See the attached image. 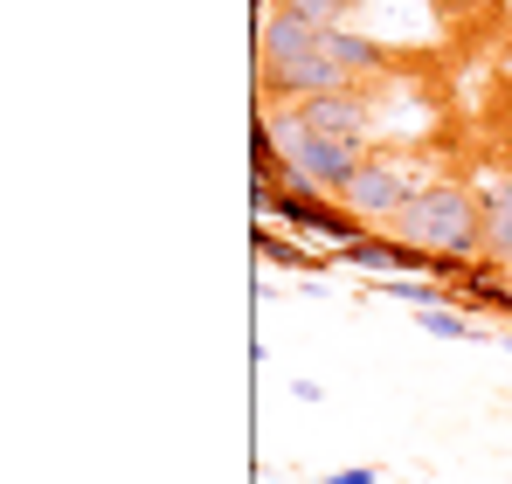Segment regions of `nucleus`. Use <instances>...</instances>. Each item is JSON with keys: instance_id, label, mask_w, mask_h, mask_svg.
Segmentation results:
<instances>
[{"instance_id": "1", "label": "nucleus", "mask_w": 512, "mask_h": 484, "mask_svg": "<svg viewBox=\"0 0 512 484\" xmlns=\"http://www.w3.org/2000/svg\"><path fill=\"white\" fill-rule=\"evenodd\" d=\"M395 236H402V242H423V249H436V256H485L478 187H464V180H429L423 194L402 208Z\"/></svg>"}, {"instance_id": "2", "label": "nucleus", "mask_w": 512, "mask_h": 484, "mask_svg": "<svg viewBox=\"0 0 512 484\" xmlns=\"http://www.w3.org/2000/svg\"><path fill=\"white\" fill-rule=\"evenodd\" d=\"M277 118V153L298 180H312L319 194H346V180L367 166V146H346V139H326V132H305L298 111H270Z\"/></svg>"}, {"instance_id": "3", "label": "nucleus", "mask_w": 512, "mask_h": 484, "mask_svg": "<svg viewBox=\"0 0 512 484\" xmlns=\"http://www.w3.org/2000/svg\"><path fill=\"white\" fill-rule=\"evenodd\" d=\"M270 222L291 229V236H305V242H326V249H340V242H353L367 229L340 194H319V187L298 180V173H284V187H277V201H270Z\"/></svg>"}, {"instance_id": "4", "label": "nucleus", "mask_w": 512, "mask_h": 484, "mask_svg": "<svg viewBox=\"0 0 512 484\" xmlns=\"http://www.w3.org/2000/svg\"><path fill=\"white\" fill-rule=\"evenodd\" d=\"M423 187H429V180H416V173H409L402 160H381V153H367V166L346 180L340 201L353 208V215H360V222H367V229H395V222H402V208H409Z\"/></svg>"}, {"instance_id": "5", "label": "nucleus", "mask_w": 512, "mask_h": 484, "mask_svg": "<svg viewBox=\"0 0 512 484\" xmlns=\"http://www.w3.org/2000/svg\"><path fill=\"white\" fill-rule=\"evenodd\" d=\"M291 111H298L305 132H326V139H346V146H367V132H374V104L360 90H326V97L291 104Z\"/></svg>"}, {"instance_id": "6", "label": "nucleus", "mask_w": 512, "mask_h": 484, "mask_svg": "<svg viewBox=\"0 0 512 484\" xmlns=\"http://www.w3.org/2000/svg\"><path fill=\"white\" fill-rule=\"evenodd\" d=\"M319 35H326V28H312V21H305V14H291V7L256 14V63H263V77H270V70H284V63H298Z\"/></svg>"}, {"instance_id": "7", "label": "nucleus", "mask_w": 512, "mask_h": 484, "mask_svg": "<svg viewBox=\"0 0 512 484\" xmlns=\"http://www.w3.org/2000/svg\"><path fill=\"white\" fill-rule=\"evenodd\" d=\"M326 49H333V63H340L353 83L388 77V70H395V56H388L374 35H360V28H326Z\"/></svg>"}, {"instance_id": "8", "label": "nucleus", "mask_w": 512, "mask_h": 484, "mask_svg": "<svg viewBox=\"0 0 512 484\" xmlns=\"http://www.w3.org/2000/svg\"><path fill=\"white\" fill-rule=\"evenodd\" d=\"M478 215H485V256L512 263V173L478 187Z\"/></svg>"}, {"instance_id": "9", "label": "nucleus", "mask_w": 512, "mask_h": 484, "mask_svg": "<svg viewBox=\"0 0 512 484\" xmlns=\"http://www.w3.org/2000/svg\"><path fill=\"white\" fill-rule=\"evenodd\" d=\"M250 242H256V256H263V263L298 270V277H319V256H312V249H298L305 236H291V229H277V222H256Z\"/></svg>"}, {"instance_id": "10", "label": "nucleus", "mask_w": 512, "mask_h": 484, "mask_svg": "<svg viewBox=\"0 0 512 484\" xmlns=\"http://www.w3.org/2000/svg\"><path fill=\"white\" fill-rule=\"evenodd\" d=\"M333 263H346V270H374V277H388L395 270V229L381 236V229H360L353 242H340L333 249Z\"/></svg>"}, {"instance_id": "11", "label": "nucleus", "mask_w": 512, "mask_h": 484, "mask_svg": "<svg viewBox=\"0 0 512 484\" xmlns=\"http://www.w3.org/2000/svg\"><path fill=\"white\" fill-rule=\"evenodd\" d=\"M416 319H423V332H436V339H478V319L457 312V305H429V312H416Z\"/></svg>"}, {"instance_id": "12", "label": "nucleus", "mask_w": 512, "mask_h": 484, "mask_svg": "<svg viewBox=\"0 0 512 484\" xmlns=\"http://www.w3.org/2000/svg\"><path fill=\"white\" fill-rule=\"evenodd\" d=\"M277 7H291V14H305L312 28H346V7H340V0H277Z\"/></svg>"}, {"instance_id": "13", "label": "nucleus", "mask_w": 512, "mask_h": 484, "mask_svg": "<svg viewBox=\"0 0 512 484\" xmlns=\"http://www.w3.org/2000/svg\"><path fill=\"white\" fill-rule=\"evenodd\" d=\"M326 484H381V471H374V464H346V471H333Z\"/></svg>"}, {"instance_id": "14", "label": "nucleus", "mask_w": 512, "mask_h": 484, "mask_svg": "<svg viewBox=\"0 0 512 484\" xmlns=\"http://www.w3.org/2000/svg\"><path fill=\"white\" fill-rule=\"evenodd\" d=\"M340 7H346V14H353V7H360V0H340Z\"/></svg>"}, {"instance_id": "15", "label": "nucleus", "mask_w": 512, "mask_h": 484, "mask_svg": "<svg viewBox=\"0 0 512 484\" xmlns=\"http://www.w3.org/2000/svg\"><path fill=\"white\" fill-rule=\"evenodd\" d=\"M506 353H512V332H506Z\"/></svg>"}, {"instance_id": "16", "label": "nucleus", "mask_w": 512, "mask_h": 484, "mask_svg": "<svg viewBox=\"0 0 512 484\" xmlns=\"http://www.w3.org/2000/svg\"><path fill=\"white\" fill-rule=\"evenodd\" d=\"M436 7H450V0H436Z\"/></svg>"}]
</instances>
